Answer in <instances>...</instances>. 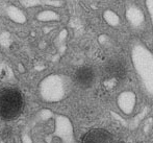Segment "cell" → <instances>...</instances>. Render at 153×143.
<instances>
[{"label": "cell", "instance_id": "obj_4", "mask_svg": "<svg viewBox=\"0 0 153 143\" xmlns=\"http://www.w3.org/2000/svg\"><path fill=\"white\" fill-rule=\"evenodd\" d=\"M81 143H111V137L105 130L94 129L83 136Z\"/></svg>", "mask_w": 153, "mask_h": 143}, {"label": "cell", "instance_id": "obj_6", "mask_svg": "<svg viewBox=\"0 0 153 143\" xmlns=\"http://www.w3.org/2000/svg\"><path fill=\"white\" fill-rule=\"evenodd\" d=\"M146 7L149 13V16L151 18L152 24H153V0H146Z\"/></svg>", "mask_w": 153, "mask_h": 143}, {"label": "cell", "instance_id": "obj_2", "mask_svg": "<svg viewBox=\"0 0 153 143\" xmlns=\"http://www.w3.org/2000/svg\"><path fill=\"white\" fill-rule=\"evenodd\" d=\"M74 81L81 88H89L95 82V72L89 66H82L74 73Z\"/></svg>", "mask_w": 153, "mask_h": 143}, {"label": "cell", "instance_id": "obj_5", "mask_svg": "<svg viewBox=\"0 0 153 143\" xmlns=\"http://www.w3.org/2000/svg\"><path fill=\"white\" fill-rule=\"evenodd\" d=\"M127 16L128 20L134 25V27L141 26L144 23V14L141 10V8L137 5H131L127 10Z\"/></svg>", "mask_w": 153, "mask_h": 143}, {"label": "cell", "instance_id": "obj_1", "mask_svg": "<svg viewBox=\"0 0 153 143\" xmlns=\"http://www.w3.org/2000/svg\"><path fill=\"white\" fill-rule=\"evenodd\" d=\"M24 108V98L18 89L4 88L0 91V118L13 120L20 116Z\"/></svg>", "mask_w": 153, "mask_h": 143}, {"label": "cell", "instance_id": "obj_3", "mask_svg": "<svg viewBox=\"0 0 153 143\" xmlns=\"http://www.w3.org/2000/svg\"><path fill=\"white\" fill-rule=\"evenodd\" d=\"M105 74L111 79L120 81L126 76V68L124 64L119 60H111L104 67Z\"/></svg>", "mask_w": 153, "mask_h": 143}]
</instances>
